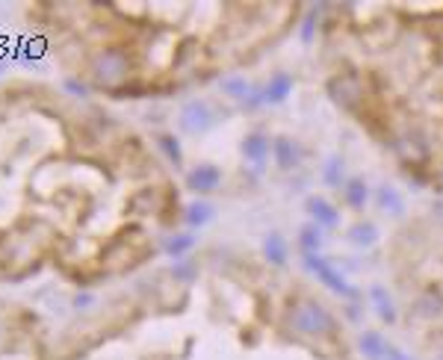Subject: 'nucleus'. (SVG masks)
<instances>
[{"instance_id": "obj_1", "label": "nucleus", "mask_w": 443, "mask_h": 360, "mask_svg": "<svg viewBox=\"0 0 443 360\" xmlns=\"http://www.w3.org/2000/svg\"><path fill=\"white\" fill-rule=\"evenodd\" d=\"M290 328L302 337H331L337 322L325 304L313 302V298H302L290 310Z\"/></svg>"}, {"instance_id": "obj_2", "label": "nucleus", "mask_w": 443, "mask_h": 360, "mask_svg": "<svg viewBox=\"0 0 443 360\" xmlns=\"http://www.w3.org/2000/svg\"><path fill=\"white\" fill-rule=\"evenodd\" d=\"M130 74V56L124 47H104L92 63V77L101 86H118Z\"/></svg>"}, {"instance_id": "obj_3", "label": "nucleus", "mask_w": 443, "mask_h": 360, "mask_svg": "<svg viewBox=\"0 0 443 360\" xmlns=\"http://www.w3.org/2000/svg\"><path fill=\"white\" fill-rule=\"evenodd\" d=\"M177 124H181L183 133L201 136L216 124V113H213V106L207 104L204 98H192V101H186L181 106V118H177Z\"/></svg>"}, {"instance_id": "obj_4", "label": "nucleus", "mask_w": 443, "mask_h": 360, "mask_svg": "<svg viewBox=\"0 0 443 360\" xmlns=\"http://www.w3.org/2000/svg\"><path fill=\"white\" fill-rule=\"evenodd\" d=\"M304 266H308L310 272L317 275L319 281H322L325 286H328V289H334V293L349 295V298L354 295V289L346 284V278H343V275H340L337 269H334V266H331L325 257H319V254H304Z\"/></svg>"}, {"instance_id": "obj_5", "label": "nucleus", "mask_w": 443, "mask_h": 360, "mask_svg": "<svg viewBox=\"0 0 443 360\" xmlns=\"http://www.w3.org/2000/svg\"><path fill=\"white\" fill-rule=\"evenodd\" d=\"M328 92L334 98V104H340L343 109H354V106H358V101L363 98L361 80L354 74H337L328 83Z\"/></svg>"}, {"instance_id": "obj_6", "label": "nucleus", "mask_w": 443, "mask_h": 360, "mask_svg": "<svg viewBox=\"0 0 443 360\" xmlns=\"http://www.w3.org/2000/svg\"><path fill=\"white\" fill-rule=\"evenodd\" d=\"M186 183H190L192 192H198V195H207V192H213V189H219L222 183V172L216 168L213 163H201V166H195L190 175H186Z\"/></svg>"}, {"instance_id": "obj_7", "label": "nucleus", "mask_w": 443, "mask_h": 360, "mask_svg": "<svg viewBox=\"0 0 443 360\" xmlns=\"http://www.w3.org/2000/svg\"><path fill=\"white\" fill-rule=\"evenodd\" d=\"M269 136L266 133H260V130H254V133H249L242 139V157L249 159L251 166H258V168H263V163L269 159Z\"/></svg>"}, {"instance_id": "obj_8", "label": "nucleus", "mask_w": 443, "mask_h": 360, "mask_svg": "<svg viewBox=\"0 0 443 360\" xmlns=\"http://www.w3.org/2000/svg\"><path fill=\"white\" fill-rule=\"evenodd\" d=\"M272 151H275V159H278V166L284 168V172H290V168H295L302 163V148L295 139H287V136L275 139Z\"/></svg>"}, {"instance_id": "obj_9", "label": "nucleus", "mask_w": 443, "mask_h": 360, "mask_svg": "<svg viewBox=\"0 0 443 360\" xmlns=\"http://www.w3.org/2000/svg\"><path fill=\"white\" fill-rule=\"evenodd\" d=\"M308 213L313 216V222H317V227H319V225H322V227H337V222H340L337 207L328 204V201H325V198H319V195L308 198Z\"/></svg>"}, {"instance_id": "obj_10", "label": "nucleus", "mask_w": 443, "mask_h": 360, "mask_svg": "<svg viewBox=\"0 0 443 360\" xmlns=\"http://www.w3.org/2000/svg\"><path fill=\"white\" fill-rule=\"evenodd\" d=\"M293 92V77L290 74H275L263 89V104H284L287 95Z\"/></svg>"}, {"instance_id": "obj_11", "label": "nucleus", "mask_w": 443, "mask_h": 360, "mask_svg": "<svg viewBox=\"0 0 443 360\" xmlns=\"http://www.w3.org/2000/svg\"><path fill=\"white\" fill-rule=\"evenodd\" d=\"M370 298H372V304H376V313L384 319V322H387V325L396 322V307H393V298L387 295V289H384V286H372Z\"/></svg>"}, {"instance_id": "obj_12", "label": "nucleus", "mask_w": 443, "mask_h": 360, "mask_svg": "<svg viewBox=\"0 0 443 360\" xmlns=\"http://www.w3.org/2000/svg\"><path fill=\"white\" fill-rule=\"evenodd\" d=\"M263 251H266V260H269L272 266H284L287 263V239L281 234H269L263 243Z\"/></svg>"}, {"instance_id": "obj_13", "label": "nucleus", "mask_w": 443, "mask_h": 360, "mask_svg": "<svg viewBox=\"0 0 443 360\" xmlns=\"http://www.w3.org/2000/svg\"><path fill=\"white\" fill-rule=\"evenodd\" d=\"M361 352L370 360H384V352H387V343L378 331H363L361 334Z\"/></svg>"}, {"instance_id": "obj_14", "label": "nucleus", "mask_w": 443, "mask_h": 360, "mask_svg": "<svg viewBox=\"0 0 443 360\" xmlns=\"http://www.w3.org/2000/svg\"><path fill=\"white\" fill-rule=\"evenodd\" d=\"M213 213H216V207L210 201H192L190 207H186V225L190 227H204L213 218Z\"/></svg>"}, {"instance_id": "obj_15", "label": "nucleus", "mask_w": 443, "mask_h": 360, "mask_svg": "<svg viewBox=\"0 0 443 360\" xmlns=\"http://www.w3.org/2000/svg\"><path fill=\"white\" fill-rule=\"evenodd\" d=\"M195 243H198V239H195V234H174V236L166 239V254L174 257V260H181L183 254L192 251Z\"/></svg>"}, {"instance_id": "obj_16", "label": "nucleus", "mask_w": 443, "mask_h": 360, "mask_svg": "<svg viewBox=\"0 0 443 360\" xmlns=\"http://www.w3.org/2000/svg\"><path fill=\"white\" fill-rule=\"evenodd\" d=\"M349 239L361 248H370V245H376V239H378V227L372 222H358L349 227Z\"/></svg>"}, {"instance_id": "obj_17", "label": "nucleus", "mask_w": 443, "mask_h": 360, "mask_svg": "<svg viewBox=\"0 0 443 360\" xmlns=\"http://www.w3.org/2000/svg\"><path fill=\"white\" fill-rule=\"evenodd\" d=\"M378 207L387 210L390 216H402V213H405V201H402L399 189H393V186H381L378 189Z\"/></svg>"}, {"instance_id": "obj_18", "label": "nucleus", "mask_w": 443, "mask_h": 360, "mask_svg": "<svg viewBox=\"0 0 443 360\" xmlns=\"http://www.w3.org/2000/svg\"><path fill=\"white\" fill-rule=\"evenodd\" d=\"M343 192H346V201H349L354 210H361L363 204H367V198H370L367 183H363L361 177H352L349 183H346V189H343Z\"/></svg>"}, {"instance_id": "obj_19", "label": "nucleus", "mask_w": 443, "mask_h": 360, "mask_svg": "<svg viewBox=\"0 0 443 360\" xmlns=\"http://www.w3.org/2000/svg\"><path fill=\"white\" fill-rule=\"evenodd\" d=\"M299 243L304 248V254H319V245H322V234L317 225H304L299 231Z\"/></svg>"}, {"instance_id": "obj_20", "label": "nucleus", "mask_w": 443, "mask_h": 360, "mask_svg": "<svg viewBox=\"0 0 443 360\" xmlns=\"http://www.w3.org/2000/svg\"><path fill=\"white\" fill-rule=\"evenodd\" d=\"M222 92L231 95V98H240V101H245V98L251 95V83L245 77H225L222 80Z\"/></svg>"}, {"instance_id": "obj_21", "label": "nucleus", "mask_w": 443, "mask_h": 360, "mask_svg": "<svg viewBox=\"0 0 443 360\" xmlns=\"http://www.w3.org/2000/svg\"><path fill=\"white\" fill-rule=\"evenodd\" d=\"M157 145L163 148V154L169 157L174 166H181V163H183V148H181V142H177V136H174V133H163L160 139H157Z\"/></svg>"}, {"instance_id": "obj_22", "label": "nucleus", "mask_w": 443, "mask_h": 360, "mask_svg": "<svg viewBox=\"0 0 443 360\" xmlns=\"http://www.w3.org/2000/svg\"><path fill=\"white\" fill-rule=\"evenodd\" d=\"M198 275V266H195V260H174V266H172V278L174 281H181V284H190L192 278Z\"/></svg>"}, {"instance_id": "obj_23", "label": "nucleus", "mask_w": 443, "mask_h": 360, "mask_svg": "<svg viewBox=\"0 0 443 360\" xmlns=\"http://www.w3.org/2000/svg\"><path fill=\"white\" fill-rule=\"evenodd\" d=\"M322 177H325V183H328V186H340V180H343V159H340L337 154L328 157Z\"/></svg>"}, {"instance_id": "obj_24", "label": "nucleus", "mask_w": 443, "mask_h": 360, "mask_svg": "<svg viewBox=\"0 0 443 360\" xmlns=\"http://www.w3.org/2000/svg\"><path fill=\"white\" fill-rule=\"evenodd\" d=\"M95 304V295L92 293H77L74 295V310H89Z\"/></svg>"}, {"instance_id": "obj_25", "label": "nucleus", "mask_w": 443, "mask_h": 360, "mask_svg": "<svg viewBox=\"0 0 443 360\" xmlns=\"http://www.w3.org/2000/svg\"><path fill=\"white\" fill-rule=\"evenodd\" d=\"M65 89H68V92H74L77 98H86V92H89L86 83H80V80H74V77H68V80H65Z\"/></svg>"}, {"instance_id": "obj_26", "label": "nucleus", "mask_w": 443, "mask_h": 360, "mask_svg": "<svg viewBox=\"0 0 443 360\" xmlns=\"http://www.w3.org/2000/svg\"><path fill=\"white\" fill-rule=\"evenodd\" d=\"M384 357H387V360H411L408 355H402L399 348H396V346H390V343H387V352H384Z\"/></svg>"}, {"instance_id": "obj_27", "label": "nucleus", "mask_w": 443, "mask_h": 360, "mask_svg": "<svg viewBox=\"0 0 443 360\" xmlns=\"http://www.w3.org/2000/svg\"><path fill=\"white\" fill-rule=\"evenodd\" d=\"M302 38H304V42H310V38H313V15L308 18V21H304V27H302Z\"/></svg>"}, {"instance_id": "obj_28", "label": "nucleus", "mask_w": 443, "mask_h": 360, "mask_svg": "<svg viewBox=\"0 0 443 360\" xmlns=\"http://www.w3.org/2000/svg\"><path fill=\"white\" fill-rule=\"evenodd\" d=\"M0 74H3V65H0Z\"/></svg>"}]
</instances>
